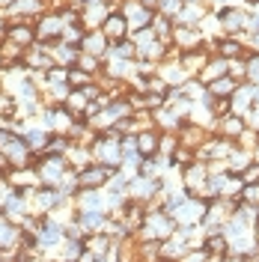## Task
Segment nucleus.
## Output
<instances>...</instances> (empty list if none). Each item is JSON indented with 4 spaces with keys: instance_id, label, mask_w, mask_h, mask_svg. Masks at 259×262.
<instances>
[{
    "instance_id": "nucleus-1",
    "label": "nucleus",
    "mask_w": 259,
    "mask_h": 262,
    "mask_svg": "<svg viewBox=\"0 0 259 262\" xmlns=\"http://www.w3.org/2000/svg\"><path fill=\"white\" fill-rule=\"evenodd\" d=\"M33 167H36L42 185L57 188L60 179L66 176V170H69V158H66V155H45V152H36V164H33Z\"/></svg>"
},
{
    "instance_id": "nucleus-2",
    "label": "nucleus",
    "mask_w": 259,
    "mask_h": 262,
    "mask_svg": "<svg viewBox=\"0 0 259 262\" xmlns=\"http://www.w3.org/2000/svg\"><path fill=\"white\" fill-rule=\"evenodd\" d=\"M60 39H63V18H60V12H51V9H45L42 15L36 18V42L57 45Z\"/></svg>"
},
{
    "instance_id": "nucleus-3",
    "label": "nucleus",
    "mask_w": 259,
    "mask_h": 262,
    "mask_svg": "<svg viewBox=\"0 0 259 262\" xmlns=\"http://www.w3.org/2000/svg\"><path fill=\"white\" fill-rule=\"evenodd\" d=\"M36 238H39V250H51V247H60L66 242V227L57 224L54 217H39V227H36Z\"/></svg>"
},
{
    "instance_id": "nucleus-4",
    "label": "nucleus",
    "mask_w": 259,
    "mask_h": 262,
    "mask_svg": "<svg viewBox=\"0 0 259 262\" xmlns=\"http://www.w3.org/2000/svg\"><path fill=\"white\" fill-rule=\"evenodd\" d=\"M78 9H81V24L87 30H98V27L104 24V18L114 12L107 0H81Z\"/></svg>"
},
{
    "instance_id": "nucleus-5",
    "label": "nucleus",
    "mask_w": 259,
    "mask_h": 262,
    "mask_svg": "<svg viewBox=\"0 0 259 262\" xmlns=\"http://www.w3.org/2000/svg\"><path fill=\"white\" fill-rule=\"evenodd\" d=\"M24 66H27L30 72H48L51 66H57L54 54H51V45H45V42H33L30 48L24 51Z\"/></svg>"
},
{
    "instance_id": "nucleus-6",
    "label": "nucleus",
    "mask_w": 259,
    "mask_h": 262,
    "mask_svg": "<svg viewBox=\"0 0 259 262\" xmlns=\"http://www.w3.org/2000/svg\"><path fill=\"white\" fill-rule=\"evenodd\" d=\"M111 173H114V167H107V164H101V161H93V164H87L83 170H78V179H81V188H104L107 179H111Z\"/></svg>"
},
{
    "instance_id": "nucleus-7",
    "label": "nucleus",
    "mask_w": 259,
    "mask_h": 262,
    "mask_svg": "<svg viewBox=\"0 0 259 262\" xmlns=\"http://www.w3.org/2000/svg\"><path fill=\"white\" fill-rule=\"evenodd\" d=\"M206 209H209V206H206L197 194H188L185 196V203L173 212V217H176V224H200L203 214H206Z\"/></svg>"
},
{
    "instance_id": "nucleus-8",
    "label": "nucleus",
    "mask_w": 259,
    "mask_h": 262,
    "mask_svg": "<svg viewBox=\"0 0 259 262\" xmlns=\"http://www.w3.org/2000/svg\"><path fill=\"white\" fill-rule=\"evenodd\" d=\"M98 30L107 36V42H119V39H128L131 36V24H128V18L122 15V9H114Z\"/></svg>"
},
{
    "instance_id": "nucleus-9",
    "label": "nucleus",
    "mask_w": 259,
    "mask_h": 262,
    "mask_svg": "<svg viewBox=\"0 0 259 262\" xmlns=\"http://www.w3.org/2000/svg\"><path fill=\"white\" fill-rule=\"evenodd\" d=\"M45 9H48L45 0H15L6 9V15H9V21H36Z\"/></svg>"
},
{
    "instance_id": "nucleus-10",
    "label": "nucleus",
    "mask_w": 259,
    "mask_h": 262,
    "mask_svg": "<svg viewBox=\"0 0 259 262\" xmlns=\"http://www.w3.org/2000/svg\"><path fill=\"white\" fill-rule=\"evenodd\" d=\"M3 39L15 42V45H21V48H30L33 42H36V21H9Z\"/></svg>"
},
{
    "instance_id": "nucleus-11",
    "label": "nucleus",
    "mask_w": 259,
    "mask_h": 262,
    "mask_svg": "<svg viewBox=\"0 0 259 262\" xmlns=\"http://www.w3.org/2000/svg\"><path fill=\"white\" fill-rule=\"evenodd\" d=\"M203 42H206V36L200 27H185V24H176V30H173V45L179 51H194V48H203Z\"/></svg>"
},
{
    "instance_id": "nucleus-12",
    "label": "nucleus",
    "mask_w": 259,
    "mask_h": 262,
    "mask_svg": "<svg viewBox=\"0 0 259 262\" xmlns=\"http://www.w3.org/2000/svg\"><path fill=\"white\" fill-rule=\"evenodd\" d=\"M119 9H122V15L128 18L131 30H137V27H149V24H152V18H155V12H152V9H146L140 0H128V3H122Z\"/></svg>"
},
{
    "instance_id": "nucleus-13",
    "label": "nucleus",
    "mask_w": 259,
    "mask_h": 262,
    "mask_svg": "<svg viewBox=\"0 0 259 262\" xmlns=\"http://www.w3.org/2000/svg\"><path fill=\"white\" fill-rule=\"evenodd\" d=\"M111 48V42H107V36L101 30H87L81 39V51L83 54H93V57H101L104 60V54Z\"/></svg>"
},
{
    "instance_id": "nucleus-14",
    "label": "nucleus",
    "mask_w": 259,
    "mask_h": 262,
    "mask_svg": "<svg viewBox=\"0 0 259 262\" xmlns=\"http://www.w3.org/2000/svg\"><path fill=\"white\" fill-rule=\"evenodd\" d=\"M224 75H229V60L221 57V54H214V57H209V63L200 69L197 78L203 83H211V81H218V78H224Z\"/></svg>"
},
{
    "instance_id": "nucleus-15",
    "label": "nucleus",
    "mask_w": 259,
    "mask_h": 262,
    "mask_svg": "<svg viewBox=\"0 0 259 262\" xmlns=\"http://www.w3.org/2000/svg\"><path fill=\"white\" fill-rule=\"evenodd\" d=\"M218 134H224V137H229V140H239V134H242L244 128H247V119H244L242 114H227L218 119Z\"/></svg>"
},
{
    "instance_id": "nucleus-16",
    "label": "nucleus",
    "mask_w": 259,
    "mask_h": 262,
    "mask_svg": "<svg viewBox=\"0 0 259 262\" xmlns=\"http://www.w3.org/2000/svg\"><path fill=\"white\" fill-rule=\"evenodd\" d=\"M209 15L206 12V3H191V0H185V6L179 9L176 15V24H185V27H200V21Z\"/></svg>"
},
{
    "instance_id": "nucleus-17",
    "label": "nucleus",
    "mask_w": 259,
    "mask_h": 262,
    "mask_svg": "<svg viewBox=\"0 0 259 262\" xmlns=\"http://www.w3.org/2000/svg\"><path fill=\"white\" fill-rule=\"evenodd\" d=\"M51 54H54V60L66 69H72V66H78L81 60V45H69V42H57V45H51Z\"/></svg>"
},
{
    "instance_id": "nucleus-18",
    "label": "nucleus",
    "mask_w": 259,
    "mask_h": 262,
    "mask_svg": "<svg viewBox=\"0 0 259 262\" xmlns=\"http://www.w3.org/2000/svg\"><path fill=\"white\" fill-rule=\"evenodd\" d=\"M250 164H253V152H250V149H242L239 143L229 149V155H227V170L229 173H244Z\"/></svg>"
},
{
    "instance_id": "nucleus-19",
    "label": "nucleus",
    "mask_w": 259,
    "mask_h": 262,
    "mask_svg": "<svg viewBox=\"0 0 259 262\" xmlns=\"http://www.w3.org/2000/svg\"><path fill=\"white\" fill-rule=\"evenodd\" d=\"M66 158H69V167H72V170H83L87 164L96 161V158H93V149L87 146V143H72L69 152H66Z\"/></svg>"
},
{
    "instance_id": "nucleus-20",
    "label": "nucleus",
    "mask_w": 259,
    "mask_h": 262,
    "mask_svg": "<svg viewBox=\"0 0 259 262\" xmlns=\"http://www.w3.org/2000/svg\"><path fill=\"white\" fill-rule=\"evenodd\" d=\"M211 90V96L214 98H229L232 93H235V86H239V81L232 78V75H224V78H218V81H211V83H206Z\"/></svg>"
},
{
    "instance_id": "nucleus-21",
    "label": "nucleus",
    "mask_w": 259,
    "mask_h": 262,
    "mask_svg": "<svg viewBox=\"0 0 259 262\" xmlns=\"http://www.w3.org/2000/svg\"><path fill=\"white\" fill-rule=\"evenodd\" d=\"M81 253H83V235H66L63 256H60V259L75 262V259H81Z\"/></svg>"
},
{
    "instance_id": "nucleus-22",
    "label": "nucleus",
    "mask_w": 259,
    "mask_h": 262,
    "mask_svg": "<svg viewBox=\"0 0 259 262\" xmlns=\"http://www.w3.org/2000/svg\"><path fill=\"white\" fill-rule=\"evenodd\" d=\"M128 39L134 42V45H137V51H143L146 45L158 42V36H155V30H152V24H149V27H137V30H131Z\"/></svg>"
},
{
    "instance_id": "nucleus-23",
    "label": "nucleus",
    "mask_w": 259,
    "mask_h": 262,
    "mask_svg": "<svg viewBox=\"0 0 259 262\" xmlns=\"http://www.w3.org/2000/svg\"><path fill=\"white\" fill-rule=\"evenodd\" d=\"M96 81V75H90V72H83L81 66H72L69 69V86L72 90H81V86H87V83Z\"/></svg>"
},
{
    "instance_id": "nucleus-24",
    "label": "nucleus",
    "mask_w": 259,
    "mask_h": 262,
    "mask_svg": "<svg viewBox=\"0 0 259 262\" xmlns=\"http://www.w3.org/2000/svg\"><path fill=\"white\" fill-rule=\"evenodd\" d=\"M83 33H87V27H83L81 21H78V24H63V42H69V45H81Z\"/></svg>"
},
{
    "instance_id": "nucleus-25",
    "label": "nucleus",
    "mask_w": 259,
    "mask_h": 262,
    "mask_svg": "<svg viewBox=\"0 0 259 262\" xmlns=\"http://www.w3.org/2000/svg\"><path fill=\"white\" fill-rule=\"evenodd\" d=\"M6 27H9V15H6V12L0 9V39L6 36Z\"/></svg>"
},
{
    "instance_id": "nucleus-26",
    "label": "nucleus",
    "mask_w": 259,
    "mask_h": 262,
    "mask_svg": "<svg viewBox=\"0 0 259 262\" xmlns=\"http://www.w3.org/2000/svg\"><path fill=\"white\" fill-rule=\"evenodd\" d=\"M146 9H152V12H158V6H161V0H140Z\"/></svg>"
}]
</instances>
